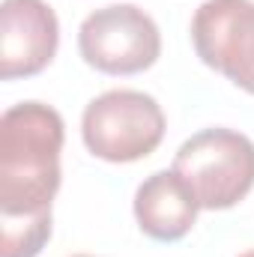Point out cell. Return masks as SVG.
<instances>
[{
	"mask_svg": "<svg viewBox=\"0 0 254 257\" xmlns=\"http://www.w3.org/2000/svg\"><path fill=\"white\" fill-rule=\"evenodd\" d=\"M63 117L45 102H18L0 117V215L51 212L60 192Z\"/></svg>",
	"mask_w": 254,
	"mask_h": 257,
	"instance_id": "cell-1",
	"label": "cell"
},
{
	"mask_svg": "<svg viewBox=\"0 0 254 257\" xmlns=\"http://www.w3.org/2000/svg\"><path fill=\"white\" fill-rule=\"evenodd\" d=\"M174 171L200 209H230L254 189V141L236 128H203L183 141Z\"/></svg>",
	"mask_w": 254,
	"mask_h": 257,
	"instance_id": "cell-2",
	"label": "cell"
},
{
	"mask_svg": "<svg viewBox=\"0 0 254 257\" xmlns=\"http://www.w3.org/2000/svg\"><path fill=\"white\" fill-rule=\"evenodd\" d=\"M165 126V111L150 93L108 90L84 108L81 138L96 159L129 165L156 153Z\"/></svg>",
	"mask_w": 254,
	"mask_h": 257,
	"instance_id": "cell-3",
	"label": "cell"
},
{
	"mask_svg": "<svg viewBox=\"0 0 254 257\" xmlns=\"http://www.w3.org/2000/svg\"><path fill=\"white\" fill-rule=\"evenodd\" d=\"M84 63L105 75H138L159 60V24L135 3H111L90 12L78 27Z\"/></svg>",
	"mask_w": 254,
	"mask_h": 257,
	"instance_id": "cell-4",
	"label": "cell"
},
{
	"mask_svg": "<svg viewBox=\"0 0 254 257\" xmlns=\"http://www.w3.org/2000/svg\"><path fill=\"white\" fill-rule=\"evenodd\" d=\"M203 63L254 96V0H203L191 18Z\"/></svg>",
	"mask_w": 254,
	"mask_h": 257,
	"instance_id": "cell-5",
	"label": "cell"
},
{
	"mask_svg": "<svg viewBox=\"0 0 254 257\" xmlns=\"http://www.w3.org/2000/svg\"><path fill=\"white\" fill-rule=\"evenodd\" d=\"M60 21L45 0L0 3V78H33L54 60Z\"/></svg>",
	"mask_w": 254,
	"mask_h": 257,
	"instance_id": "cell-6",
	"label": "cell"
},
{
	"mask_svg": "<svg viewBox=\"0 0 254 257\" xmlns=\"http://www.w3.org/2000/svg\"><path fill=\"white\" fill-rule=\"evenodd\" d=\"M197 212V197L174 168L150 174L135 192L138 227L156 242H180L194 227Z\"/></svg>",
	"mask_w": 254,
	"mask_h": 257,
	"instance_id": "cell-7",
	"label": "cell"
},
{
	"mask_svg": "<svg viewBox=\"0 0 254 257\" xmlns=\"http://www.w3.org/2000/svg\"><path fill=\"white\" fill-rule=\"evenodd\" d=\"M51 239V212L3 218L0 215V257H36Z\"/></svg>",
	"mask_w": 254,
	"mask_h": 257,
	"instance_id": "cell-8",
	"label": "cell"
},
{
	"mask_svg": "<svg viewBox=\"0 0 254 257\" xmlns=\"http://www.w3.org/2000/svg\"><path fill=\"white\" fill-rule=\"evenodd\" d=\"M239 257H254V248H251V251H242Z\"/></svg>",
	"mask_w": 254,
	"mask_h": 257,
	"instance_id": "cell-9",
	"label": "cell"
},
{
	"mask_svg": "<svg viewBox=\"0 0 254 257\" xmlns=\"http://www.w3.org/2000/svg\"><path fill=\"white\" fill-rule=\"evenodd\" d=\"M72 257H93V254H72Z\"/></svg>",
	"mask_w": 254,
	"mask_h": 257,
	"instance_id": "cell-10",
	"label": "cell"
}]
</instances>
